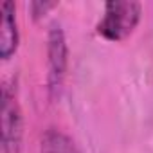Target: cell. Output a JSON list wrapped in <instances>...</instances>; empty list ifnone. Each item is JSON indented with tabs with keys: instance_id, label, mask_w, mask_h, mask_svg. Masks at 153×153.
Here are the masks:
<instances>
[{
	"instance_id": "1",
	"label": "cell",
	"mask_w": 153,
	"mask_h": 153,
	"mask_svg": "<svg viewBox=\"0 0 153 153\" xmlns=\"http://www.w3.org/2000/svg\"><path fill=\"white\" fill-rule=\"evenodd\" d=\"M140 4L133 0H114L105 4V15L97 24V33L110 42H121L128 38L139 20H140Z\"/></svg>"
},
{
	"instance_id": "2",
	"label": "cell",
	"mask_w": 153,
	"mask_h": 153,
	"mask_svg": "<svg viewBox=\"0 0 153 153\" xmlns=\"http://www.w3.org/2000/svg\"><path fill=\"white\" fill-rule=\"evenodd\" d=\"M22 112L16 103L15 92L6 87L2 94V151L4 153H20L22 133H24Z\"/></svg>"
},
{
	"instance_id": "6",
	"label": "cell",
	"mask_w": 153,
	"mask_h": 153,
	"mask_svg": "<svg viewBox=\"0 0 153 153\" xmlns=\"http://www.w3.org/2000/svg\"><path fill=\"white\" fill-rule=\"evenodd\" d=\"M56 4L54 2H33L31 4V11H33V18L38 20L42 15H45L49 9H52Z\"/></svg>"
},
{
	"instance_id": "5",
	"label": "cell",
	"mask_w": 153,
	"mask_h": 153,
	"mask_svg": "<svg viewBox=\"0 0 153 153\" xmlns=\"http://www.w3.org/2000/svg\"><path fill=\"white\" fill-rule=\"evenodd\" d=\"M42 153H81V151L68 135L51 128L42 137Z\"/></svg>"
},
{
	"instance_id": "4",
	"label": "cell",
	"mask_w": 153,
	"mask_h": 153,
	"mask_svg": "<svg viewBox=\"0 0 153 153\" xmlns=\"http://www.w3.org/2000/svg\"><path fill=\"white\" fill-rule=\"evenodd\" d=\"M2 24H0V56L2 59L11 58L18 49V27H16V16H15V4L4 2L2 4Z\"/></svg>"
},
{
	"instance_id": "3",
	"label": "cell",
	"mask_w": 153,
	"mask_h": 153,
	"mask_svg": "<svg viewBox=\"0 0 153 153\" xmlns=\"http://www.w3.org/2000/svg\"><path fill=\"white\" fill-rule=\"evenodd\" d=\"M47 56H49V87L52 92H58L65 72H67V58H68V49H67V40L63 29L54 24L49 31V40H47Z\"/></svg>"
}]
</instances>
